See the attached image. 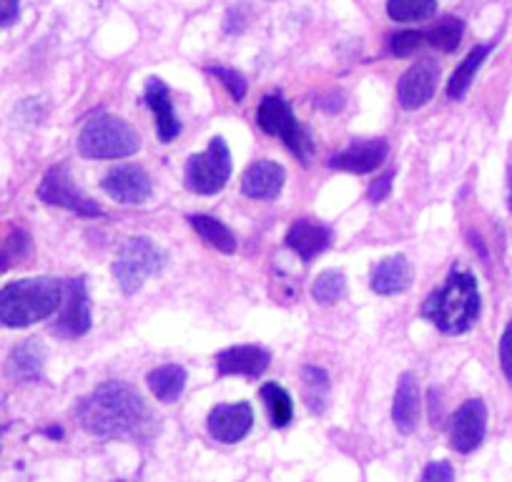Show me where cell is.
I'll list each match as a JSON object with an SVG mask.
<instances>
[{
  "mask_svg": "<svg viewBox=\"0 0 512 482\" xmlns=\"http://www.w3.org/2000/svg\"><path fill=\"white\" fill-rule=\"evenodd\" d=\"M166 267V254L156 247L154 241L146 236H134L118 252L116 262H113V277H116L118 287L123 294H136L144 282L154 274H161Z\"/></svg>",
  "mask_w": 512,
  "mask_h": 482,
  "instance_id": "obj_5",
  "label": "cell"
},
{
  "mask_svg": "<svg viewBox=\"0 0 512 482\" xmlns=\"http://www.w3.org/2000/svg\"><path fill=\"white\" fill-rule=\"evenodd\" d=\"M485 425H487V410L482 400H467L465 405L457 410L455 420H452V450L467 452L477 450L485 440Z\"/></svg>",
  "mask_w": 512,
  "mask_h": 482,
  "instance_id": "obj_11",
  "label": "cell"
},
{
  "mask_svg": "<svg viewBox=\"0 0 512 482\" xmlns=\"http://www.w3.org/2000/svg\"><path fill=\"white\" fill-rule=\"evenodd\" d=\"M500 365H502V372H505L507 382L512 385V319L507 322L505 332H502V339H500Z\"/></svg>",
  "mask_w": 512,
  "mask_h": 482,
  "instance_id": "obj_33",
  "label": "cell"
},
{
  "mask_svg": "<svg viewBox=\"0 0 512 482\" xmlns=\"http://www.w3.org/2000/svg\"><path fill=\"white\" fill-rule=\"evenodd\" d=\"M43 347L36 339H28L8 357V375L18 382H36L43 377Z\"/></svg>",
  "mask_w": 512,
  "mask_h": 482,
  "instance_id": "obj_21",
  "label": "cell"
},
{
  "mask_svg": "<svg viewBox=\"0 0 512 482\" xmlns=\"http://www.w3.org/2000/svg\"><path fill=\"white\" fill-rule=\"evenodd\" d=\"M149 382V390L154 392L156 400L161 402H176L181 397L186 387V370L181 365H164V367H156V370L149 372L146 377Z\"/></svg>",
  "mask_w": 512,
  "mask_h": 482,
  "instance_id": "obj_22",
  "label": "cell"
},
{
  "mask_svg": "<svg viewBox=\"0 0 512 482\" xmlns=\"http://www.w3.org/2000/svg\"><path fill=\"white\" fill-rule=\"evenodd\" d=\"M141 149V139L131 124L116 116H98L83 126L78 151L88 159H123Z\"/></svg>",
  "mask_w": 512,
  "mask_h": 482,
  "instance_id": "obj_4",
  "label": "cell"
},
{
  "mask_svg": "<svg viewBox=\"0 0 512 482\" xmlns=\"http://www.w3.org/2000/svg\"><path fill=\"white\" fill-rule=\"evenodd\" d=\"M251 422H254V412L246 402L219 405L209 415V432L216 442L234 445V442L244 440L246 432L251 430Z\"/></svg>",
  "mask_w": 512,
  "mask_h": 482,
  "instance_id": "obj_13",
  "label": "cell"
},
{
  "mask_svg": "<svg viewBox=\"0 0 512 482\" xmlns=\"http://www.w3.org/2000/svg\"><path fill=\"white\" fill-rule=\"evenodd\" d=\"M63 302V282L51 277L18 279L0 289V327L23 329L51 317Z\"/></svg>",
  "mask_w": 512,
  "mask_h": 482,
  "instance_id": "obj_2",
  "label": "cell"
},
{
  "mask_svg": "<svg viewBox=\"0 0 512 482\" xmlns=\"http://www.w3.org/2000/svg\"><path fill=\"white\" fill-rule=\"evenodd\" d=\"M209 73H211V76L219 78L221 83H224L226 91L231 93V98H234V101H241V98L246 96V81H244V76H241V73H236L234 68L214 66V68H209Z\"/></svg>",
  "mask_w": 512,
  "mask_h": 482,
  "instance_id": "obj_30",
  "label": "cell"
},
{
  "mask_svg": "<svg viewBox=\"0 0 512 482\" xmlns=\"http://www.w3.org/2000/svg\"><path fill=\"white\" fill-rule=\"evenodd\" d=\"M487 53H490V46H477L472 48L470 56L465 58V61L457 66V71L452 73L450 83H447V96L452 98V101H460L462 96L467 93V88H470V83L475 81V73L480 71L482 61L487 58Z\"/></svg>",
  "mask_w": 512,
  "mask_h": 482,
  "instance_id": "obj_24",
  "label": "cell"
},
{
  "mask_svg": "<svg viewBox=\"0 0 512 482\" xmlns=\"http://www.w3.org/2000/svg\"><path fill=\"white\" fill-rule=\"evenodd\" d=\"M18 18V0H0V28L11 26Z\"/></svg>",
  "mask_w": 512,
  "mask_h": 482,
  "instance_id": "obj_35",
  "label": "cell"
},
{
  "mask_svg": "<svg viewBox=\"0 0 512 482\" xmlns=\"http://www.w3.org/2000/svg\"><path fill=\"white\" fill-rule=\"evenodd\" d=\"M78 420L83 430L96 437L149 440L156 430V420L144 397L126 382H106L83 397L78 405Z\"/></svg>",
  "mask_w": 512,
  "mask_h": 482,
  "instance_id": "obj_1",
  "label": "cell"
},
{
  "mask_svg": "<svg viewBox=\"0 0 512 482\" xmlns=\"http://www.w3.org/2000/svg\"><path fill=\"white\" fill-rule=\"evenodd\" d=\"M302 380H304V390H307V400L312 410H322V400L329 390V375L322 370V367H312L307 365L302 370Z\"/></svg>",
  "mask_w": 512,
  "mask_h": 482,
  "instance_id": "obj_29",
  "label": "cell"
},
{
  "mask_svg": "<svg viewBox=\"0 0 512 482\" xmlns=\"http://www.w3.org/2000/svg\"><path fill=\"white\" fill-rule=\"evenodd\" d=\"M11 257H13V254H6V252L0 254V269L8 267V259H11Z\"/></svg>",
  "mask_w": 512,
  "mask_h": 482,
  "instance_id": "obj_36",
  "label": "cell"
},
{
  "mask_svg": "<svg viewBox=\"0 0 512 482\" xmlns=\"http://www.w3.org/2000/svg\"><path fill=\"white\" fill-rule=\"evenodd\" d=\"M412 284V267L405 257H390L379 262L372 272V292L384 294H400Z\"/></svg>",
  "mask_w": 512,
  "mask_h": 482,
  "instance_id": "obj_20",
  "label": "cell"
},
{
  "mask_svg": "<svg viewBox=\"0 0 512 482\" xmlns=\"http://www.w3.org/2000/svg\"><path fill=\"white\" fill-rule=\"evenodd\" d=\"M58 337L76 339L91 329V302H88L86 279H68L63 282L61 317L56 322Z\"/></svg>",
  "mask_w": 512,
  "mask_h": 482,
  "instance_id": "obj_9",
  "label": "cell"
},
{
  "mask_svg": "<svg viewBox=\"0 0 512 482\" xmlns=\"http://www.w3.org/2000/svg\"><path fill=\"white\" fill-rule=\"evenodd\" d=\"M422 43H425V33L405 31V33H397V36L392 38L390 48H392V53H395V56L407 58V56H412V53L420 51Z\"/></svg>",
  "mask_w": 512,
  "mask_h": 482,
  "instance_id": "obj_31",
  "label": "cell"
},
{
  "mask_svg": "<svg viewBox=\"0 0 512 482\" xmlns=\"http://www.w3.org/2000/svg\"><path fill=\"white\" fill-rule=\"evenodd\" d=\"M272 354L256 344H241V347H229L216 354V370L219 375H244L259 377L267 372Z\"/></svg>",
  "mask_w": 512,
  "mask_h": 482,
  "instance_id": "obj_15",
  "label": "cell"
},
{
  "mask_svg": "<svg viewBox=\"0 0 512 482\" xmlns=\"http://www.w3.org/2000/svg\"><path fill=\"white\" fill-rule=\"evenodd\" d=\"M392 420L402 435L415 432L417 420H420V387L415 377L407 372L400 377V385L395 392V405H392Z\"/></svg>",
  "mask_w": 512,
  "mask_h": 482,
  "instance_id": "obj_19",
  "label": "cell"
},
{
  "mask_svg": "<svg viewBox=\"0 0 512 482\" xmlns=\"http://www.w3.org/2000/svg\"><path fill=\"white\" fill-rule=\"evenodd\" d=\"M103 191L121 204H141L151 196V176L141 166L126 164L108 171L101 181Z\"/></svg>",
  "mask_w": 512,
  "mask_h": 482,
  "instance_id": "obj_10",
  "label": "cell"
},
{
  "mask_svg": "<svg viewBox=\"0 0 512 482\" xmlns=\"http://www.w3.org/2000/svg\"><path fill=\"white\" fill-rule=\"evenodd\" d=\"M347 292V279H344L342 272L337 269H327V272L319 274L312 284V297L317 299L319 304L329 307V304H337L339 299Z\"/></svg>",
  "mask_w": 512,
  "mask_h": 482,
  "instance_id": "obj_28",
  "label": "cell"
},
{
  "mask_svg": "<svg viewBox=\"0 0 512 482\" xmlns=\"http://www.w3.org/2000/svg\"><path fill=\"white\" fill-rule=\"evenodd\" d=\"M284 181H287V174L277 161H256L246 169L244 179H241V191L249 199H277L284 189Z\"/></svg>",
  "mask_w": 512,
  "mask_h": 482,
  "instance_id": "obj_16",
  "label": "cell"
},
{
  "mask_svg": "<svg viewBox=\"0 0 512 482\" xmlns=\"http://www.w3.org/2000/svg\"><path fill=\"white\" fill-rule=\"evenodd\" d=\"M462 33H465V26H462L460 18H442L437 21L430 31L425 33V41H430V46H435L437 51L452 53L457 51L462 41Z\"/></svg>",
  "mask_w": 512,
  "mask_h": 482,
  "instance_id": "obj_26",
  "label": "cell"
},
{
  "mask_svg": "<svg viewBox=\"0 0 512 482\" xmlns=\"http://www.w3.org/2000/svg\"><path fill=\"white\" fill-rule=\"evenodd\" d=\"M437 78H440V68L435 61H420L400 78V86H397V98H400V106L412 111V108L425 106L432 98L437 86Z\"/></svg>",
  "mask_w": 512,
  "mask_h": 482,
  "instance_id": "obj_12",
  "label": "cell"
},
{
  "mask_svg": "<svg viewBox=\"0 0 512 482\" xmlns=\"http://www.w3.org/2000/svg\"><path fill=\"white\" fill-rule=\"evenodd\" d=\"M189 221H191V226L196 229V234H199L201 239L209 244V247L219 249V252H224V254L236 252L234 234H231L229 226L221 224L219 219H214V216H206V214H194V216H189Z\"/></svg>",
  "mask_w": 512,
  "mask_h": 482,
  "instance_id": "obj_23",
  "label": "cell"
},
{
  "mask_svg": "<svg viewBox=\"0 0 512 482\" xmlns=\"http://www.w3.org/2000/svg\"><path fill=\"white\" fill-rule=\"evenodd\" d=\"M435 11L437 0H390V3H387L390 18L400 23L427 21V18L435 16Z\"/></svg>",
  "mask_w": 512,
  "mask_h": 482,
  "instance_id": "obj_27",
  "label": "cell"
},
{
  "mask_svg": "<svg viewBox=\"0 0 512 482\" xmlns=\"http://www.w3.org/2000/svg\"><path fill=\"white\" fill-rule=\"evenodd\" d=\"M38 196H41V201H46V204L76 211V214L81 216L103 214L101 206H98L96 201H91L86 194H81V191L76 189V184H73L66 166H53V169H48V174L43 176L41 186H38Z\"/></svg>",
  "mask_w": 512,
  "mask_h": 482,
  "instance_id": "obj_8",
  "label": "cell"
},
{
  "mask_svg": "<svg viewBox=\"0 0 512 482\" xmlns=\"http://www.w3.org/2000/svg\"><path fill=\"white\" fill-rule=\"evenodd\" d=\"M422 314L445 334H465L480 317V289L472 274L452 272L432 294Z\"/></svg>",
  "mask_w": 512,
  "mask_h": 482,
  "instance_id": "obj_3",
  "label": "cell"
},
{
  "mask_svg": "<svg viewBox=\"0 0 512 482\" xmlns=\"http://www.w3.org/2000/svg\"><path fill=\"white\" fill-rule=\"evenodd\" d=\"M262 400L267 405L269 420L274 427H287L294 417V402L289 397V392L284 390L277 382H269L262 387Z\"/></svg>",
  "mask_w": 512,
  "mask_h": 482,
  "instance_id": "obj_25",
  "label": "cell"
},
{
  "mask_svg": "<svg viewBox=\"0 0 512 482\" xmlns=\"http://www.w3.org/2000/svg\"><path fill=\"white\" fill-rule=\"evenodd\" d=\"M231 176V154L229 146L221 136L211 139L209 149L204 154L191 156L186 164V186L194 194L211 196L226 186Z\"/></svg>",
  "mask_w": 512,
  "mask_h": 482,
  "instance_id": "obj_6",
  "label": "cell"
},
{
  "mask_svg": "<svg viewBox=\"0 0 512 482\" xmlns=\"http://www.w3.org/2000/svg\"><path fill=\"white\" fill-rule=\"evenodd\" d=\"M507 179H510V196H507V204H510V211H512V164H510V174H507Z\"/></svg>",
  "mask_w": 512,
  "mask_h": 482,
  "instance_id": "obj_37",
  "label": "cell"
},
{
  "mask_svg": "<svg viewBox=\"0 0 512 482\" xmlns=\"http://www.w3.org/2000/svg\"><path fill=\"white\" fill-rule=\"evenodd\" d=\"M329 239H332L329 226L312 219L294 221L287 231V247L294 249L304 264H309L317 254H322L329 247Z\"/></svg>",
  "mask_w": 512,
  "mask_h": 482,
  "instance_id": "obj_17",
  "label": "cell"
},
{
  "mask_svg": "<svg viewBox=\"0 0 512 482\" xmlns=\"http://www.w3.org/2000/svg\"><path fill=\"white\" fill-rule=\"evenodd\" d=\"M256 121L267 131L269 136H279L299 159L307 164L309 156H312V141L304 134V129L299 126V121L294 118L292 108L284 101L282 96H267L259 103V113H256Z\"/></svg>",
  "mask_w": 512,
  "mask_h": 482,
  "instance_id": "obj_7",
  "label": "cell"
},
{
  "mask_svg": "<svg viewBox=\"0 0 512 482\" xmlns=\"http://www.w3.org/2000/svg\"><path fill=\"white\" fill-rule=\"evenodd\" d=\"M392 179H395V174H392V171H387V174L379 176V179L374 181V184L369 186V191H367L369 201L379 204V201L387 199V196H390V191H392Z\"/></svg>",
  "mask_w": 512,
  "mask_h": 482,
  "instance_id": "obj_34",
  "label": "cell"
},
{
  "mask_svg": "<svg viewBox=\"0 0 512 482\" xmlns=\"http://www.w3.org/2000/svg\"><path fill=\"white\" fill-rule=\"evenodd\" d=\"M146 103H149L151 113L156 118V129H159V136L164 144L174 141L176 136L181 134L179 118L174 113V103H171V93L166 88V83L161 78H151L149 86H146Z\"/></svg>",
  "mask_w": 512,
  "mask_h": 482,
  "instance_id": "obj_18",
  "label": "cell"
},
{
  "mask_svg": "<svg viewBox=\"0 0 512 482\" xmlns=\"http://www.w3.org/2000/svg\"><path fill=\"white\" fill-rule=\"evenodd\" d=\"M387 141L384 139H364V141H354L349 144L347 149L339 151L329 166L339 171H349V174H369V171L377 169L384 159H387Z\"/></svg>",
  "mask_w": 512,
  "mask_h": 482,
  "instance_id": "obj_14",
  "label": "cell"
},
{
  "mask_svg": "<svg viewBox=\"0 0 512 482\" xmlns=\"http://www.w3.org/2000/svg\"><path fill=\"white\" fill-rule=\"evenodd\" d=\"M46 435L48 437H63V432L61 430H46Z\"/></svg>",
  "mask_w": 512,
  "mask_h": 482,
  "instance_id": "obj_38",
  "label": "cell"
},
{
  "mask_svg": "<svg viewBox=\"0 0 512 482\" xmlns=\"http://www.w3.org/2000/svg\"><path fill=\"white\" fill-rule=\"evenodd\" d=\"M422 482H455V472H452L450 462H430L425 467V472H422Z\"/></svg>",
  "mask_w": 512,
  "mask_h": 482,
  "instance_id": "obj_32",
  "label": "cell"
}]
</instances>
